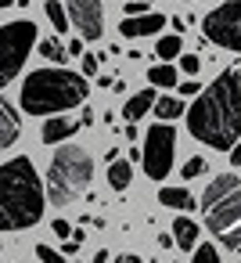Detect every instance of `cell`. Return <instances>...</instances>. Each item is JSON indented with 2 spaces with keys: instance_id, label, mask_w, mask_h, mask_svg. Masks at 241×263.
I'll return each instance as SVG.
<instances>
[{
  "instance_id": "6da1fadb",
  "label": "cell",
  "mask_w": 241,
  "mask_h": 263,
  "mask_svg": "<svg viewBox=\"0 0 241 263\" xmlns=\"http://www.w3.org/2000/svg\"><path fill=\"white\" fill-rule=\"evenodd\" d=\"M187 130L194 141L230 152L241 141V65L223 69L187 108Z\"/></svg>"
},
{
  "instance_id": "7a4b0ae2",
  "label": "cell",
  "mask_w": 241,
  "mask_h": 263,
  "mask_svg": "<svg viewBox=\"0 0 241 263\" xmlns=\"http://www.w3.org/2000/svg\"><path fill=\"white\" fill-rule=\"evenodd\" d=\"M47 191L26 155L0 166V231H26L40 223Z\"/></svg>"
},
{
  "instance_id": "3957f363",
  "label": "cell",
  "mask_w": 241,
  "mask_h": 263,
  "mask_svg": "<svg viewBox=\"0 0 241 263\" xmlns=\"http://www.w3.org/2000/svg\"><path fill=\"white\" fill-rule=\"evenodd\" d=\"M87 76L69 69H36L22 83V108L29 116H62L69 108L87 105Z\"/></svg>"
},
{
  "instance_id": "277c9868",
  "label": "cell",
  "mask_w": 241,
  "mask_h": 263,
  "mask_svg": "<svg viewBox=\"0 0 241 263\" xmlns=\"http://www.w3.org/2000/svg\"><path fill=\"white\" fill-rule=\"evenodd\" d=\"M94 180V159L90 152L69 144L58 148L51 166H47V202L51 205H69L72 198H79Z\"/></svg>"
},
{
  "instance_id": "5b68a950",
  "label": "cell",
  "mask_w": 241,
  "mask_h": 263,
  "mask_svg": "<svg viewBox=\"0 0 241 263\" xmlns=\"http://www.w3.org/2000/svg\"><path fill=\"white\" fill-rule=\"evenodd\" d=\"M202 209H205V227L212 234L234 227L241 220V180L230 177V173L216 177L202 195Z\"/></svg>"
},
{
  "instance_id": "8992f818",
  "label": "cell",
  "mask_w": 241,
  "mask_h": 263,
  "mask_svg": "<svg viewBox=\"0 0 241 263\" xmlns=\"http://www.w3.org/2000/svg\"><path fill=\"white\" fill-rule=\"evenodd\" d=\"M33 47H36L33 18H18V22L0 26V87H8L22 72V65H26Z\"/></svg>"
},
{
  "instance_id": "52a82bcc",
  "label": "cell",
  "mask_w": 241,
  "mask_h": 263,
  "mask_svg": "<svg viewBox=\"0 0 241 263\" xmlns=\"http://www.w3.org/2000/svg\"><path fill=\"white\" fill-rule=\"evenodd\" d=\"M173 155H176V130L169 123H155L144 134V148H140V162L144 173L151 180H162L173 170Z\"/></svg>"
},
{
  "instance_id": "ba28073f",
  "label": "cell",
  "mask_w": 241,
  "mask_h": 263,
  "mask_svg": "<svg viewBox=\"0 0 241 263\" xmlns=\"http://www.w3.org/2000/svg\"><path fill=\"white\" fill-rule=\"evenodd\" d=\"M202 33L216 47H227V51L241 54V0H227L216 11H209L202 18Z\"/></svg>"
},
{
  "instance_id": "9c48e42d",
  "label": "cell",
  "mask_w": 241,
  "mask_h": 263,
  "mask_svg": "<svg viewBox=\"0 0 241 263\" xmlns=\"http://www.w3.org/2000/svg\"><path fill=\"white\" fill-rule=\"evenodd\" d=\"M65 11H69V26L83 40H101V33H105V8H101V0H65Z\"/></svg>"
},
{
  "instance_id": "30bf717a",
  "label": "cell",
  "mask_w": 241,
  "mask_h": 263,
  "mask_svg": "<svg viewBox=\"0 0 241 263\" xmlns=\"http://www.w3.org/2000/svg\"><path fill=\"white\" fill-rule=\"evenodd\" d=\"M162 26H166V18H162V15H155V11H144V15L123 18L119 33H123V36H130V40H137V36H151V33H162Z\"/></svg>"
},
{
  "instance_id": "8fae6325",
  "label": "cell",
  "mask_w": 241,
  "mask_h": 263,
  "mask_svg": "<svg viewBox=\"0 0 241 263\" xmlns=\"http://www.w3.org/2000/svg\"><path fill=\"white\" fill-rule=\"evenodd\" d=\"M22 134V123H18V112L0 98V148H11Z\"/></svg>"
},
{
  "instance_id": "7c38bea8",
  "label": "cell",
  "mask_w": 241,
  "mask_h": 263,
  "mask_svg": "<svg viewBox=\"0 0 241 263\" xmlns=\"http://www.w3.org/2000/svg\"><path fill=\"white\" fill-rule=\"evenodd\" d=\"M76 130H79V119L58 116V119H47V123H44V141H47V144H58V141H69Z\"/></svg>"
},
{
  "instance_id": "4fadbf2b",
  "label": "cell",
  "mask_w": 241,
  "mask_h": 263,
  "mask_svg": "<svg viewBox=\"0 0 241 263\" xmlns=\"http://www.w3.org/2000/svg\"><path fill=\"white\" fill-rule=\"evenodd\" d=\"M151 108H155V90H140V94H133V98L126 101V108H123V119L137 123V119H144Z\"/></svg>"
},
{
  "instance_id": "5bb4252c",
  "label": "cell",
  "mask_w": 241,
  "mask_h": 263,
  "mask_svg": "<svg viewBox=\"0 0 241 263\" xmlns=\"http://www.w3.org/2000/svg\"><path fill=\"white\" fill-rule=\"evenodd\" d=\"M130 180H133V166H130V159H115V162H108V187H112V191H126Z\"/></svg>"
},
{
  "instance_id": "9a60e30c",
  "label": "cell",
  "mask_w": 241,
  "mask_h": 263,
  "mask_svg": "<svg viewBox=\"0 0 241 263\" xmlns=\"http://www.w3.org/2000/svg\"><path fill=\"white\" fill-rule=\"evenodd\" d=\"M158 202L166 209H194V195L187 187H158Z\"/></svg>"
},
{
  "instance_id": "2e32d148",
  "label": "cell",
  "mask_w": 241,
  "mask_h": 263,
  "mask_svg": "<svg viewBox=\"0 0 241 263\" xmlns=\"http://www.w3.org/2000/svg\"><path fill=\"white\" fill-rule=\"evenodd\" d=\"M198 234H202V227H198L194 220H187V216H180V220L173 223V238H176V245H180V249H191V252H194Z\"/></svg>"
},
{
  "instance_id": "e0dca14e",
  "label": "cell",
  "mask_w": 241,
  "mask_h": 263,
  "mask_svg": "<svg viewBox=\"0 0 241 263\" xmlns=\"http://www.w3.org/2000/svg\"><path fill=\"white\" fill-rule=\"evenodd\" d=\"M148 83H151V87H166V90H173V87H176V65H173V62L151 65V69H148Z\"/></svg>"
},
{
  "instance_id": "ac0fdd59",
  "label": "cell",
  "mask_w": 241,
  "mask_h": 263,
  "mask_svg": "<svg viewBox=\"0 0 241 263\" xmlns=\"http://www.w3.org/2000/svg\"><path fill=\"white\" fill-rule=\"evenodd\" d=\"M184 116V101L180 98H155V119H162V123H169V119H180Z\"/></svg>"
},
{
  "instance_id": "d6986e66",
  "label": "cell",
  "mask_w": 241,
  "mask_h": 263,
  "mask_svg": "<svg viewBox=\"0 0 241 263\" xmlns=\"http://www.w3.org/2000/svg\"><path fill=\"white\" fill-rule=\"evenodd\" d=\"M155 54H158L162 62H176V58L184 54V44H180V33H169V36H162V40L155 44Z\"/></svg>"
},
{
  "instance_id": "ffe728a7",
  "label": "cell",
  "mask_w": 241,
  "mask_h": 263,
  "mask_svg": "<svg viewBox=\"0 0 241 263\" xmlns=\"http://www.w3.org/2000/svg\"><path fill=\"white\" fill-rule=\"evenodd\" d=\"M44 11H47V18H51L54 33H65V29H69V11H65V4H58V0H47Z\"/></svg>"
},
{
  "instance_id": "44dd1931",
  "label": "cell",
  "mask_w": 241,
  "mask_h": 263,
  "mask_svg": "<svg viewBox=\"0 0 241 263\" xmlns=\"http://www.w3.org/2000/svg\"><path fill=\"white\" fill-rule=\"evenodd\" d=\"M191 263H219V252H216V245H209V241L194 245V252H191Z\"/></svg>"
},
{
  "instance_id": "7402d4cb",
  "label": "cell",
  "mask_w": 241,
  "mask_h": 263,
  "mask_svg": "<svg viewBox=\"0 0 241 263\" xmlns=\"http://www.w3.org/2000/svg\"><path fill=\"white\" fill-rule=\"evenodd\" d=\"M40 54H44L47 62H62L69 51H65V44H58V40H44V44H40Z\"/></svg>"
},
{
  "instance_id": "603a6c76",
  "label": "cell",
  "mask_w": 241,
  "mask_h": 263,
  "mask_svg": "<svg viewBox=\"0 0 241 263\" xmlns=\"http://www.w3.org/2000/svg\"><path fill=\"white\" fill-rule=\"evenodd\" d=\"M219 245H223V249H241V220H237L234 227L219 231Z\"/></svg>"
},
{
  "instance_id": "cb8c5ba5",
  "label": "cell",
  "mask_w": 241,
  "mask_h": 263,
  "mask_svg": "<svg viewBox=\"0 0 241 263\" xmlns=\"http://www.w3.org/2000/svg\"><path fill=\"white\" fill-rule=\"evenodd\" d=\"M176 62H180V69H184L187 76H198V72H202V54H180Z\"/></svg>"
},
{
  "instance_id": "d4e9b609",
  "label": "cell",
  "mask_w": 241,
  "mask_h": 263,
  "mask_svg": "<svg viewBox=\"0 0 241 263\" xmlns=\"http://www.w3.org/2000/svg\"><path fill=\"white\" fill-rule=\"evenodd\" d=\"M205 170H209V166H205V159H202V155H194V159H187V162H184V177H187V180L202 177Z\"/></svg>"
},
{
  "instance_id": "484cf974",
  "label": "cell",
  "mask_w": 241,
  "mask_h": 263,
  "mask_svg": "<svg viewBox=\"0 0 241 263\" xmlns=\"http://www.w3.org/2000/svg\"><path fill=\"white\" fill-rule=\"evenodd\" d=\"M36 256H40L44 263H69V259H65L58 249H51V245H36Z\"/></svg>"
},
{
  "instance_id": "4316f807",
  "label": "cell",
  "mask_w": 241,
  "mask_h": 263,
  "mask_svg": "<svg viewBox=\"0 0 241 263\" xmlns=\"http://www.w3.org/2000/svg\"><path fill=\"white\" fill-rule=\"evenodd\" d=\"M97 65H101V58L97 54H83V76L90 80V76H97Z\"/></svg>"
},
{
  "instance_id": "83f0119b",
  "label": "cell",
  "mask_w": 241,
  "mask_h": 263,
  "mask_svg": "<svg viewBox=\"0 0 241 263\" xmlns=\"http://www.w3.org/2000/svg\"><path fill=\"white\" fill-rule=\"evenodd\" d=\"M176 90H180V98H198V94H202V83H198V80H187V83H180Z\"/></svg>"
},
{
  "instance_id": "f1b7e54d",
  "label": "cell",
  "mask_w": 241,
  "mask_h": 263,
  "mask_svg": "<svg viewBox=\"0 0 241 263\" xmlns=\"http://www.w3.org/2000/svg\"><path fill=\"white\" fill-rule=\"evenodd\" d=\"M51 231H54L58 238H72V223H69V220H62V216L51 223Z\"/></svg>"
},
{
  "instance_id": "f546056e",
  "label": "cell",
  "mask_w": 241,
  "mask_h": 263,
  "mask_svg": "<svg viewBox=\"0 0 241 263\" xmlns=\"http://www.w3.org/2000/svg\"><path fill=\"white\" fill-rule=\"evenodd\" d=\"M148 11V4H144V0H130V4H126V18H133V15H144Z\"/></svg>"
},
{
  "instance_id": "4dcf8cb0",
  "label": "cell",
  "mask_w": 241,
  "mask_h": 263,
  "mask_svg": "<svg viewBox=\"0 0 241 263\" xmlns=\"http://www.w3.org/2000/svg\"><path fill=\"white\" fill-rule=\"evenodd\" d=\"M76 252H79V241L65 238V245H62V256H76Z\"/></svg>"
},
{
  "instance_id": "1f68e13d",
  "label": "cell",
  "mask_w": 241,
  "mask_h": 263,
  "mask_svg": "<svg viewBox=\"0 0 241 263\" xmlns=\"http://www.w3.org/2000/svg\"><path fill=\"white\" fill-rule=\"evenodd\" d=\"M230 166H241V141L230 148Z\"/></svg>"
},
{
  "instance_id": "d6a6232c",
  "label": "cell",
  "mask_w": 241,
  "mask_h": 263,
  "mask_svg": "<svg viewBox=\"0 0 241 263\" xmlns=\"http://www.w3.org/2000/svg\"><path fill=\"white\" fill-rule=\"evenodd\" d=\"M115 263H144V259L133 256V252H126V256H115Z\"/></svg>"
},
{
  "instance_id": "836d02e7",
  "label": "cell",
  "mask_w": 241,
  "mask_h": 263,
  "mask_svg": "<svg viewBox=\"0 0 241 263\" xmlns=\"http://www.w3.org/2000/svg\"><path fill=\"white\" fill-rule=\"evenodd\" d=\"M65 51H69V54H83V40H72Z\"/></svg>"
},
{
  "instance_id": "e575fe53",
  "label": "cell",
  "mask_w": 241,
  "mask_h": 263,
  "mask_svg": "<svg viewBox=\"0 0 241 263\" xmlns=\"http://www.w3.org/2000/svg\"><path fill=\"white\" fill-rule=\"evenodd\" d=\"M90 123H94V112H90V108H83V116H79V126H90Z\"/></svg>"
},
{
  "instance_id": "d590c367",
  "label": "cell",
  "mask_w": 241,
  "mask_h": 263,
  "mask_svg": "<svg viewBox=\"0 0 241 263\" xmlns=\"http://www.w3.org/2000/svg\"><path fill=\"white\" fill-rule=\"evenodd\" d=\"M11 4H15V0H0V8H11Z\"/></svg>"
},
{
  "instance_id": "8d00e7d4",
  "label": "cell",
  "mask_w": 241,
  "mask_h": 263,
  "mask_svg": "<svg viewBox=\"0 0 241 263\" xmlns=\"http://www.w3.org/2000/svg\"><path fill=\"white\" fill-rule=\"evenodd\" d=\"M144 4H151V0H144Z\"/></svg>"
}]
</instances>
